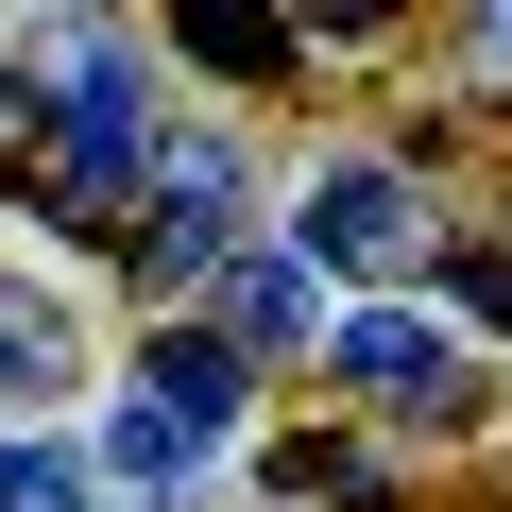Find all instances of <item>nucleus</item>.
<instances>
[{
  "label": "nucleus",
  "mask_w": 512,
  "mask_h": 512,
  "mask_svg": "<svg viewBox=\"0 0 512 512\" xmlns=\"http://www.w3.org/2000/svg\"><path fill=\"white\" fill-rule=\"evenodd\" d=\"M274 495H291V512H359L376 461H359V444H274Z\"/></svg>",
  "instance_id": "obj_7"
},
{
  "label": "nucleus",
  "mask_w": 512,
  "mask_h": 512,
  "mask_svg": "<svg viewBox=\"0 0 512 512\" xmlns=\"http://www.w3.org/2000/svg\"><path fill=\"white\" fill-rule=\"evenodd\" d=\"M461 325H512V256H461Z\"/></svg>",
  "instance_id": "obj_12"
},
{
  "label": "nucleus",
  "mask_w": 512,
  "mask_h": 512,
  "mask_svg": "<svg viewBox=\"0 0 512 512\" xmlns=\"http://www.w3.org/2000/svg\"><path fill=\"white\" fill-rule=\"evenodd\" d=\"M0 376H69V308L52 291H0Z\"/></svg>",
  "instance_id": "obj_8"
},
{
  "label": "nucleus",
  "mask_w": 512,
  "mask_h": 512,
  "mask_svg": "<svg viewBox=\"0 0 512 512\" xmlns=\"http://www.w3.org/2000/svg\"><path fill=\"white\" fill-rule=\"evenodd\" d=\"M342 376L376 393V410H461V359L410 325V308H376V325H342Z\"/></svg>",
  "instance_id": "obj_3"
},
{
  "label": "nucleus",
  "mask_w": 512,
  "mask_h": 512,
  "mask_svg": "<svg viewBox=\"0 0 512 512\" xmlns=\"http://www.w3.org/2000/svg\"><path fill=\"white\" fill-rule=\"evenodd\" d=\"M308 256H325V274H393V256H410V188L393 171H325L308 188Z\"/></svg>",
  "instance_id": "obj_1"
},
{
  "label": "nucleus",
  "mask_w": 512,
  "mask_h": 512,
  "mask_svg": "<svg viewBox=\"0 0 512 512\" xmlns=\"http://www.w3.org/2000/svg\"><path fill=\"white\" fill-rule=\"evenodd\" d=\"M308 325V256H256V274H239V342H291Z\"/></svg>",
  "instance_id": "obj_10"
},
{
  "label": "nucleus",
  "mask_w": 512,
  "mask_h": 512,
  "mask_svg": "<svg viewBox=\"0 0 512 512\" xmlns=\"http://www.w3.org/2000/svg\"><path fill=\"white\" fill-rule=\"evenodd\" d=\"M478 69H495V86H512V18H478Z\"/></svg>",
  "instance_id": "obj_13"
},
{
  "label": "nucleus",
  "mask_w": 512,
  "mask_h": 512,
  "mask_svg": "<svg viewBox=\"0 0 512 512\" xmlns=\"http://www.w3.org/2000/svg\"><path fill=\"white\" fill-rule=\"evenodd\" d=\"M52 137H69V171H86V188H120V171H137V69H120V52H86V69H69V103H52Z\"/></svg>",
  "instance_id": "obj_4"
},
{
  "label": "nucleus",
  "mask_w": 512,
  "mask_h": 512,
  "mask_svg": "<svg viewBox=\"0 0 512 512\" xmlns=\"http://www.w3.org/2000/svg\"><path fill=\"white\" fill-rule=\"evenodd\" d=\"M120 461H137V478H188V461H205V444H188V427H171V410H154V393H137V410H120Z\"/></svg>",
  "instance_id": "obj_11"
},
{
  "label": "nucleus",
  "mask_w": 512,
  "mask_h": 512,
  "mask_svg": "<svg viewBox=\"0 0 512 512\" xmlns=\"http://www.w3.org/2000/svg\"><path fill=\"white\" fill-rule=\"evenodd\" d=\"M0 137H18V86H0Z\"/></svg>",
  "instance_id": "obj_14"
},
{
  "label": "nucleus",
  "mask_w": 512,
  "mask_h": 512,
  "mask_svg": "<svg viewBox=\"0 0 512 512\" xmlns=\"http://www.w3.org/2000/svg\"><path fill=\"white\" fill-rule=\"evenodd\" d=\"M154 410H171L188 444H222V427H239V342H171V359H154Z\"/></svg>",
  "instance_id": "obj_6"
},
{
  "label": "nucleus",
  "mask_w": 512,
  "mask_h": 512,
  "mask_svg": "<svg viewBox=\"0 0 512 512\" xmlns=\"http://www.w3.org/2000/svg\"><path fill=\"white\" fill-rule=\"evenodd\" d=\"M171 52H205V69H239V86H274V69H291V18H256V0H171Z\"/></svg>",
  "instance_id": "obj_5"
},
{
  "label": "nucleus",
  "mask_w": 512,
  "mask_h": 512,
  "mask_svg": "<svg viewBox=\"0 0 512 512\" xmlns=\"http://www.w3.org/2000/svg\"><path fill=\"white\" fill-rule=\"evenodd\" d=\"M222 205H239V171H222V154L188 137V154L154 171V239H137V256H154V291H188L205 256H222Z\"/></svg>",
  "instance_id": "obj_2"
},
{
  "label": "nucleus",
  "mask_w": 512,
  "mask_h": 512,
  "mask_svg": "<svg viewBox=\"0 0 512 512\" xmlns=\"http://www.w3.org/2000/svg\"><path fill=\"white\" fill-rule=\"evenodd\" d=\"M0 512H86V461L69 444H0Z\"/></svg>",
  "instance_id": "obj_9"
}]
</instances>
